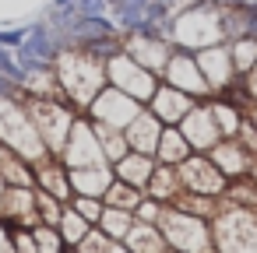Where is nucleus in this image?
<instances>
[{"instance_id":"32","label":"nucleus","mask_w":257,"mask_h":253,"mask_svg":"<svg viewBox=\"0 0 257 253\" xmlns=\"http://www.w3.org/2000/svg\"><path fill=\"white\" fill-rule=\"evenodd\" d=\"M197 4H201V0H197Z\"/></svg>"},{"instance_id":"20","label":"nucleus","mask_w":257,"mask_h":253,"mask_svg":"<svg viewBox=\"0 0 257 253\" xmlns=\"http://www.w3.org/2000/svg\"><path fill=\"white\" fill-rule=\"evenodd\" d=\"M81 50H85L88 57H95V60L109 64L113 57H120V53H123V43H120V36H109V39H92V43H85Z\"/></svg>"},{"instance_id":"5","label":"nucleus","mask_w":257,"mask_h":253,"mask_svg":"<svg viewBox=\"0 0 257 253\" xmlns=\"http://www.w3.org/2000/svg\"><path fill=\"white\" fill-rule=\"evenodd\" d=\"M88 113H92V123H102V127H116V130H127V123L141 113V102H134L131 95H123L120 88H113V85H106L95 99H92V106H88Z\"/></svg>"},{"instance_id":"31","label":"nucleus","mask_w":257,"mask_h":253,"mask_svg":"<svg viewBox=\"0 0 257 253\" xmlns=\"http://www.w3.org/2000/svg\"><path fill=\"white\" fill-rule=\"evenodd\" d=\"M113 4H120V0H109V8H113Z\"/></svg>"},{"instance_id":"2","label":"nucleus","mask_w":257,"mask_h":253,"mask_svg":"<svg viewBox=\"0 0 257 253\" xmlns=\"http://www.w3.org/2000/svg\"><path fill=\"white\" fill-rule=\"evenodd\" d=\"M169 39H176V46H201V50H208V46H218L222 39H225V29H222V18H218V11H215V4L211 0H194L190 8H183L176 18H173V32H169Z\"/></svg>"},{"instance_id":"1","label":"nucleus","mask_w":257,"mask_h":253,"mask_svg":"<svg viewBox=\"0 0 257 253\" xmlns=\"http://www.w3.org/2000/svg\"><path fill=\"white\" fill-rule=\"evenodd\" d=\"M53 74H57V81H60V88L74 99V102H88L92 106V99L109 85L106 81V64L102 60H95V57H88L81 46H74V50H60V57H57V64H53Z\"/></svg>"},{"instance_id":"19","label":"nucleus","mask_w":257,"mask_h":253,"mask_svg":"<svg viewBox=\"0 0 257 253\" xmlns=\"http://www.w3.org/2000/svg\"><path fill=\"white\" fill-rule=\"evenodd\" d=\"M229 60H236L232 67L250 71V67L257 64V39H253V36H236V39H229Z\"/></svg>"},{"instance_id":"6","label":"nucleus","mask_w":257,"mask_h":253,"mask_svg":"<svg viewBox=\"0 0 257 253\" xmlns=\"http://www.w3.org/2000/svg\"><path fill=\"white\" fill-rule=\"evenodd\" d=\"M162 74L169 78L173 88H180V92H187V95H204V92H211L208 81H204V74H201L197 57L187 53L183 46H173V50H169V60H166V67H162Z\"/></svg>"},{"instance_id":"24","label":"nucleus","mask_w":257,"mask_h":253,"mask_svg":"<svg viewBox=\"0 0 257 253\" xmlns=\"http://www.w3.org/2000/svg\"><path fill=\"white\" fill-rule=\"evenodd\" d=\"M25 39H29V25H18V29H0V46H8V50H18Z\"/></svg>"},{"instance_id":"16","label":"nucleus","mask_w":257,"mask_h":253,"mask_svg":"<svg viewBox=\"0 0 257 253\" xmlns=\"http://www.w3.org/2000/svg\"><path fill=\"white\" fill-rule=\"evenodd\" d=\"M102 200H106V207H120V211H134L145 197L138 193V186H131V183H123V179H113L109 186H106V193H102Z\"/></svg>"},{"instance_id":"8","label":"nucleus","mask_w":257,"mask_h":253,"mask_svg":"<svg viewBox=\"0 0 257 253\" xmlns=\"http://www.w3.org/2000/svg\"><path fill=\"white\" fill-rule=\"evenodd\" d=\"M148 109H152L166 127H173V123H183V116L194 109V95H187V92H180V88H173V85H159L155 95H152V102H148Z\"/></svg>"},{"instance_id":"13","label":"nucleus","mask_w":257,"mask_h":253,"mask_svg":"<svg viewBox=\"0 0 257 253\" xmlns=\"http://www.w3.org/2000/svg\"><path fill=\"white\" fill-rule=\"evenodd\" d=\"M113 183V176L102 169V165H81V169H71V190L74 193H85L88 190V197H102L106 193V186Z\"/></svg>"},{"instance_id":"11","label":"nucleus","mask_w":257,"mask_h":253,"mask_svg":"<svg viewBox=\"0 0 257 253\" xmlns=\"http://www.w3.org/2000/svg\"><path fill=\"white\" fill-rule=\"evenodd\" d=\"M180 169H183V183L187 186H204V193H215L218 186H222V176H215L218 169L208 162V158H201V155H187L183 162H180Z\"/></svg>"},{"instance_id":"14","label":"nucleus","mask_w":257,"mask_h":253,"mask_svg":"<svg viewBox=\"0 0 257 253\" xmlns=\"http://www.w3.org/2000/svg\"><path fill=\"white\" fill-rule=\"evenodd\" d=\"M155 155H159L166 165H180V162L190 155V144H187L183 130H176V127H162V137H159Z\"/></svg>"},{"instance_id":"4","label":"nucleus","mask_w":257,"mask_h":253,"mask_svg":"<svg viewBox=\"0 0 257 253\" xmlns=\"http://www.w3.org/2000/svg\"><path fill=\"white\" fill-rule=\"evenodd\" d=\"M60 43H57V36H53V25H43V22H36V25H29V39L15 50L18 53V64L29 71V78L32 74H53V64H57V57H60Z\"/></svg>"},{"instance_id":"10","label":"nucleus","mask_w":257,"mask_h":253,"mask_svg":"<svg viewBox=\"0 0 257 253\" xmlns=\"http://www.w3.org/2000/svg\"><path fill=\"white\" fill-rule=\"evenodd\" d=\"M197 64H201V74H204V81H208V88H211V92L229 85V78H232L229 46H222V43H218V46L201 50V53H197Z\"/></svg>"},{"instance_id":"9","label":"nucleus","mask_w":257,"mask_h":253,"mask_svg":"<svg viewBox=\"0 0 257 253\" xmlns=\"http://www.w3.org/2000/svg\"><path fill=\"white\" fill-rule=\"evenodd\" d=\"M162 120L152 113V109H141L131 123H127V144H131V151H141V155H152L155 148H159V137H162Z\"/></svg>"},{"instance_id":"29","label":"nucleus","mask_w":257,"mask_h":253,"mask_svg":"<svg viewBox=\"0 0 257 253\" xmlns=\"http://www.w3.org/2000/svg\"><path fill=\"white\" fill-rule=\"evenodd\" d=\"M50 11H53V15H60V11H74V15H78V0H53Z\"/></svg>"},{"instance_id":"3","label":"nucleus","mask_w":257,"mask_h":253,"mask_svg":"<svg viewBox=\"0 0 257 253\" xmlns=\"http://www.w3.org/2000/svg\"><path fill=\"white\" fill-rule=\"evenodd\" d=\"M106 81L113 88H120L123 95H131L134 102H141V106L152 102V95L159 88V74L148 71L145 64H138L131 53H120V57H113L106 64Z\"/></svg>"},{"instance_id":"30","label":"nucleus","mask_w":257,"mask_h":253,"mask_svg":"<svg viewBox=\"0 0 257 253\" xmlns=\"http://www.w3.org/2000/svg\"><path fill=\"white\" fill-rule=\"evenodd\" d=\"M4 190H8V179H4V172H0V204H4Z\"/></svg>"},{"instance_id":"12","label":"nucleus","mask_w":257,"mask_h":253,"mask_svg":"<svg viewBox=\"0 0 257 253\" xmlns=\"http://www.w3.org/2000/svg\"><path fill=\"white\" fill-rule=\"evenodd\" d=\"M152 172H155V162H152V155H141V151H127L116 162V179H123V183H131L138 190L148 186Z\"/></svg>"},{"instance_id":"7","label":"nucleus","mask_w":257,"mask_h":253,"mask_svg":"<svg viewBox=\"0 0 257 253\" xmlns=\"http://www.w3.org/2000/svg\"><path fill=\"white\" fill-rule=\"evenodd\" d=\"M183 137H187L190 148H197V151H211V148L222 141V130H218V123H215V113L194 106V109L183 116Z\"/></svg>"},{"instance_id":"18","label":"nucleus","mask_w":257,"mask_h":253,"mask_svg":"<svg viewBox=\"0 0 257 253\" xmlns=\"http://www.w3.org/2000/svg\"><path fill=\"white\" fill-rule=\"evenodd\" d=\"M99 228L109 239H127V232L134 228V211H120V207H106L99 218Z\"/></svg>"},{"instance_id":"23","label":"nucleus","mask_w":257,"mask_h":253,"mask_svg":"<svg viewBox=\"0 0 257 253\" xmlns=\"http://www.w3.org/2000/svg\"><path fill=\"white\" fill-rule=\"evenodd\" d=\"M39 183L43 186H50L53 190V197L57 200H64V197H71V183H67V176H64V169H39Z\"/></svg>"},{"instance_id":"22","label":"nucleus","mask_w":257,"mask_h":253,"mask_svg":"<svg viewBox=\"0 0 257 253\" xmlns=\"http://www.w3.org/2000/svg\"><path fill=\"white\" fill-rule=\"evenodd\" d=\"M0 74H8V78L18 81V85H29V71L18 64V53L8 50V46H0Z\"/></svg>"},{"instance_id":"26","label":"nucleus","mask_w":257,"mask_h":253,"mask_svg":"<svg viewBox=\"0 0 257 253\" xmlns=\"http://www.w3.org/2000/svg\"><path fill=\"white\" fill-rule=\"evenodd\" d=\"M109 0H78V15H106Z\"/></svg>"},{"instance_id":"27","label":"nucleus","mask_w":257,"mask_h":253,"mask_svg":"<svg viewBox=\"0 0 257 253\" xmlns=\"http://www.w3.org/2000/svg\"><path fill=\"white\" fill-rule=\"evenodd\" d=\"M39 239H43V242H50V246H57V253H64V242H60V235H57L50 225H46V228H39ZM43 253H53V249H43Z\"/></svg>"},{"instance_id":"25","label":"nucleus","mask_w":257,"mask_h":253,"mask_svg":"<svg viewBox=\"0 0 257 253\" xmlns=\"http://www.w3.org/2000/svg\"><path fill=\"white\" fill-rule=\"evenodd\" d=\"M11 99H18V102H22V85H18V81H11L8 74H0V102H11Z\"/></svg>"},{"instance_id":"28","label":"nucleus","mask_w":257,"mask_h":253,"mask_svg":"<svg viewBox=\"0 0 257 253\" xmlns=\"http://www.w3.org/2000/svg\"><path fill=\"white\" fill-rule=\"evenodd\" d=\"M215 8H225V11H246L253 0H211Z\"/></svg>"},{"instance_id":"17","label":"nucleus","mask_w":257,"mask_h":253,"mask_svg":"<svg viewBox=\"0 0 257 253\" xmlns=\"http://www.w3.org/2000/svg\"><path fill=\"white\" fill-rule=\"evenodd\" d=\"M127 242H131V249L134 253H162V242H166V235H162V228H155V225H134L131 232H127Z\"/></svg>"},{"instance_id":"21","label":"nucleus","mask_w":257,"mask_h":253,"mask_svg":"<svg viewBox=\"0 0 257 253\" xmlns=\"http://www.w3.org/2000/svg\"><path fill=\"white\" fill-rule=\"evenodd\" d=\"M102 197H85V193H74L71 197V211H78L88 225H99V218H102V211H106V204H99Z\"/></svg>"},{"instance_id":"15","label":"nucleus","mask_w":257,"mask_h":253,"mask_svg":"<svg viewBox=\"0 0 257 253\" xmlns=\"http://www.w3.org/2000/svg\"><path fill=\"white\" fill-rule=\"evenodd\" d=\"M92 127H95V134H99V148H102L106 162H120V158L131 151L123 130H116V127H102V123H92Z\"/></svg>"}]
</instances>
